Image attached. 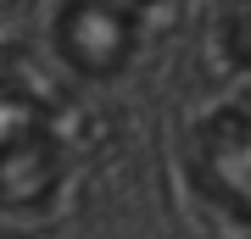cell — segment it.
<instances>
[{"instance_id":"6da1fadb","label":"cell","mask_w":251,"mask_h":239,"mask_svg":"<svg viewBox=\"0 0 251 239\" xmlns=\"http://www.w3.org/2000/svg\"><path fill=\"white\" fill-rule=\"evenodd\" d=\"M62 178V139L45 106L23 89L0 84V206L23 212L56 195Z\"/></svg>"},{"instance_id":"7a4b0ae2","label":"cell","mask_w":251,"mask_h":239,"mask_svg":"<svg viewBox=\"0 0 251 239\" xmlns=\"http://www.w3.org/2000/svg\"><path fill=\"white\" fill-rule=\"evenodd\" d=\"M140 44V11L117 6V0H67L56 17V50L67 67L90 72V78H112Z\"/></svg>"},{"instance_id":"277c9868","label":"cell","mask_w":251,"mask_h":239,"mask_svg":"<svg viewBox=\"0 0 251 239\" xmlns=\"http://www.w3.org/2000/svg\"><path fill=\"white\" fill-rule=\"evenodd\" d=\"M224 50L229 62L251 67V0H234V11L224 17Z\"/></svg>"},{"instance_id":"3957f363","label":"cell","mask_w":251,"mask_h":239,"mask_svg":"<svg viewBox=\"0 0 251 239\" xmlns=\"http://www.w3.org/2000/svg\"><path fill=\"white\" fill-rule=\"evenodd\" d=\"M196 184L224 212L251 222V100L234 111H218L196 133Z\"/></svg>"},{"instance_id":"5b68a950","label":"cell","mask_w":251,"mask_h":239,"mask_svg":"<svg viewBox=\"0 0 251 239\" xmlns=\"http://www.w3.org/2000/svg\"><path fill=\"white\" fill-rule=\"evenodd\" d=\"M117 6H128V11H140V6H145V0H117Z\"/></svg>"}]
</instances>
